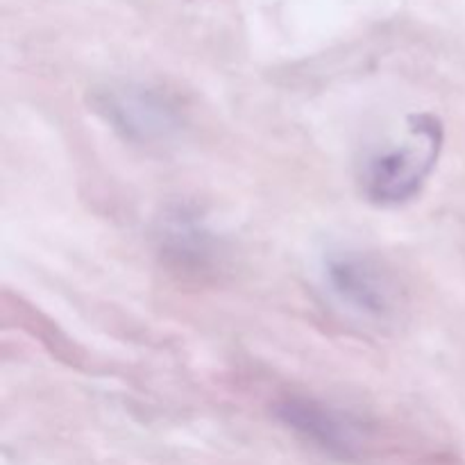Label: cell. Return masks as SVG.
I'll list each match as a JSON object with an SVG mask.
<instances>
[{
    "mask_svg": "<svg viewBox=\"0 0 465 465\" xmlns=\"http://www.w3.org/2000/svg\"><path fill=\"white\" fill-rule=\"evenodd\" d=\"M443 145V127L430 114L411 116L395 143L375 150L363 162L361 189L372 203L400 204L413 198L430 177Z\"/></svg>",
    "mask_w": 465,
    "mask_h": 465,
    "instance_id": "1",
    "label": "cell"
},
{
    "mask_svg": "<svg viewBox=\"0 0 465 465\" xmlns=\"http://www.w3.org/2000/svg\"><path fill=\"white\" fill-rule=\"evenodd\" d=\"M98 109L114 127L134 141L166 139L180 125L175 104L150 89H109L98 98Z\"/></svg>",
    "mask_w": 465,
    "mask_h": 465,
    "instance_id": "2",
    "label": "cell"
},
{
    "mask_svg": "<svg viewBox=\"0 0 465 465\" xmlns=\"http://www.w3.org/2000/svg\"><path fill=\"white\" fill-rule=\"evenodd\" d=\"M277 413L291 430L334 457L352 459L366 445V431L352 416L313 400L291 398Z\"/></svg>",
    "mask_w": 465,
    "mask_h": 465,
    "instance_id": "3",
    "label": "cell"
},
{
    "mask_svg": "<svg viewBox=\"0 0 465 465\" xmlns=\"http://www.w3.org/2000/svg\"><path fill=\"white\" fill-rule=\"evenodd\" d=\"M327 282L348 307L366 316H386L395 304V284L372 259L345 252L327 259Z\"/></svg>",
    "mask_w": 465,
    "mask_h": 465,
    "instance_id": "4",
    "label": "cell"
}]
</instances>
